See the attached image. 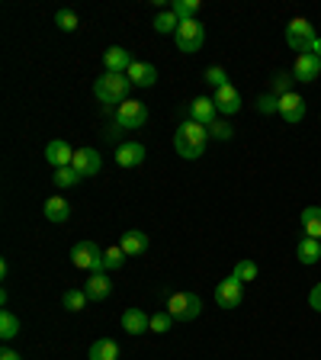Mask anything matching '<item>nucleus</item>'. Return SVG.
Here are the masks:
<instances>
[{
	"instance_id": "39448f33",
	"label": "nucleus",
	"mask_w": 321,
	"mask_h": 360,
	"mask_svg": "<svg viewBox=\"0 0 321 360\" xmlns=\"http://www.w3.org/2000/svg\"><path fill=\"white\" fill-rule=\"evenodd\" d=\"M167 312L174 322H193V319H200V312H202V299L196 293H174L167 299Z\"/></svg>"
},
{
	"instance_id": "f3484780",
	"label": "nucleus",
	"mask_w": 321,
	"mask_h": 360,
	"mask_svg": "<svg viewBox=\"0 0 321 360\" xmlns=\"http://www.w3.org/2000/svg\"><path fill=\"white\" fill-rule=\"evenodd\" d=\"M122 329L128 335H144V331H151V315H144L142 309H126L122 312Z\"/></svg>"
},
{
	"instance_id": "aec40b11",
	"label": "nucleus",
	"mask_w": 321,
	"mask_h": 360,
	"mask_svg": "<svg viewBox=\"0 0 321 360\" xmlns=\"http://www.w3.org/2000/svg\"><path fill=\"white\" fill-rule=\"evenodd\" d=\"M45 219L48 222H68L71 219V206L64 196H48L45 200Z\"/></svg>"
},
{
	"instance_id": "e433bc0d",
	"label": "nucleus",
	"mask_w": 321,
	"mask_h": 360,
	"mask_svg": "<svg viewBox=\"0 0 321 360\" xmlns=\"http://www.w3.org/2000/svg\"><path fill=\"white\" fill-rule=\"evenodd\" d=\"M257 110H260V113H280V96L264 94L260 100H257Z\"/></svg>"
},
{
	"instance_id": "6e6552de",
	"label": "nucleus",
	"mask_w": 321,
	"mask_h": 360,
	"mask_svg": "<svg viewBox=\"0 0 321 360\" xmlns=\"http://www.w3.org/2000/svg\"><path fill=\"white\" fill-rule=\"evenodd\" d=\"M116 122H119L122 129H144L148 110H144V103H138V100H126L122 106H116Z\"/></svg>"
},
{
	"instance_id": "a211bd4d",
	"label": "nucleus",
	"mask_w": 321,
	"mask_h": 360,
	"mask_svg": "<svg viewBox=\"0 0 321 360\" xmlns=\"http://www.w3.org/2000/svg\"><path fill=\"white\" fill-rule=\"evenodd\" d=\"M212 100H216L218 113H225V116H232V113H238V110H241V94L232 87V84H225V87H218Z\"/></svg>"
},
{
	"instance_id": "6ab92c4d",
	"label": "nucleus",
	"mask_w": 321,
	"mask_h": 360,
	"mask_svg": "<svg viewBox=\"0 0 321 360\" xmlns=\"http://www.w3.org/2000/svg\"><path fill=\"white\" fill-rule=\"evenodd\" d=\"M302 232H305V238L321 241V206L302 209Z\"/></svg>"
},
{
	"instance_id": "b1692460",
	"label": "nucleus",
	"mask_w": 321,
	"mask_h": 360,
	"mask_svg": "<svg viewBox=\"0 0 321 360\" xmlns=\"http://www.w3.org/2000/svg\"><path fill=\"white\" fill-rule=\"evenodd\" d=\"M296 254H299V261L302 264H318L321 261V241H315V238H302L299 241V248H296Z\"/></svg>"
},
{
	"instance_id": "ddd939ff",
	"label": "nucleus",
	"mask_w": 321,
	"mask_h": 360,
	"mask_svg": "<svg viewBox=\"0 0 321 360\" xmlns=\"http://www.w3.org/2000/svg\"><path fill=\"white\" fill-rule=\"evenodd\" d=\"M144 158H148V148L142 142H126L116 148V164L119 168H138Z\"/></svg>"
},
{
	"instance_id": "9d476101",
	"label": "nucleus",
	"mask_w": 321,
	"mask_h": 360,
	"mask_svg": "<svg viewBox=\"0 0 321 360\" xmlns=\"http://www.w3.org/2000/svg\"><path fill=\"white\" fill-rule=\"evenodd\" d=\"M321 74V58L315 52L308 55H299L296 64H292V80H302V84H312L315 78Z\"/></svg>"
},
{
	"instance_id": "bb28decb",
	"label": "nucleus",
	"mask_w": 321,
	"mask_h": 360,
	"mask_svg": "<svg viewBox=\"0 0 321 360\" xmlns=\"http://www.w3.org/2000/svg\"><path fill=\"white\" fill-rule=\"evenodd\" d=\"M87 293H84V289H68V293H64L61 296V303H64V309H68V312H80V309H84V305H87Z\"/></svg>"
},
{
	"instance_id": "4c0bfd02",
	"label": "nucleus",
	"mask_w": 321,
	"mask_h": 360,
	"mask_svg": "<svg viewBox=\"0 0 321 360\" xmlns=\"http://www.w3.org/2000/svg\"><path fill=\"white\" fill-rule=\"evenodd\" d=\"M308 305H312L315 312H321V283L312 287V293H308Z\"/></svg>"
},
{
	"instance_id": "c756f323",
	"label": "nucleus",
	"mask_w": 321,
	"mask_h": 360,
	"mask_svg": "<svg viewBox=\"0 0 321 360\" xmlns=\"http://www.w3.org/2000/svg\"><path fill=\"white\" fill-rule=\"evenodd\" d=\"M270 94L273 96L292 94V74H273V78H270Z\"/></svg>"
},
{
	"instance_id": "c9c22d12",
	"label": "nucleus",
	"mask_w": 321,
	"mask_h": 360,
	"mask_svg": "<svg viewBox=\"0 0 321 360\" xmlns=\"http://www.w3.org/2000/svg\"><path fill=\"white\" fill-rule=\"evenodd\" d=\"M170 325H174L170 312H154L151 315V331H154V335H164V331H170Z\"/></svg>"
},
{
	"instance_id": "20e7f679",
	"label": "nucleus",
	"mask_w": 321,
	"mask_h": 360,
	"mask_svg": "<svg viewBox=\"0 0 321 360\" xmlns=\"http://www.w3.org/2000/svg\"><path fill=\"white\" fill-rule=\"evenodd\" d=\"M71 264H74V267H80V271L103 273V271H106L103 248H96L94 241H77V245L71 248Z\"/></svg>"
},
{
	"instance_id": "2eb2a0df",
	"label": "nucleus",
	"mask_w": 321,
	"mask_h": 360,
	"mask_svg": "<svg viewBox=\"0 0 321 360\" xmlns=\"http://www.w3.org/2000/svg\"><path fill=\"white\" fill-rule=\"evenodd\" d=\"M103 64L110 74H126L128 68H132V55H128L122 45H112L103 52Z\"/></svg>"
},
{
	"instance_id": "7ed1b4c3",
	"label": "nucleus",
	"mask_w": 321,
	"mask_h": 360,
	"mask_svg": "<svg viewBox=\"0 0 321 360\" xmlns=\"http://www.w3.org/2000/svg\"><path fill=\"white\" fill-rule=\"evenodd\" d=\"M318 42V36H315V26L308 23V20H292V23L286 26V45L292 48V52H299V55H308L312 52V45Z\"/></svg>"
},
{
	"instance_id": "423d86ee",
	"label": "nucleus",
	"mask_w": 321,
	"mask_h": 360,
	"mask_svg": "<svg viewBox=\"0 0 321 360\" xmlns=\"http://www.w3.org/2000/svg\"><path fill=\"white\" fill-rule=\"evenodd\" d=\"M174 42L180 52L193 55V52H200L202 42H206V29H202L200 20H186V23H180V29L174 32Z\"/></svg>"
},
{
	"instance_id": "f257e3e1",
	"label": "nucleus",
	"mask_w": 321,
	"mask_h": 360,
	"mask_svg": "<svg viewBox=\"0 0 321 360\" xmlns=\"http://www.w3.org/2000/svg\"><path fill=\"white\" fill-rule=\"evenodd\" d=\"M206 142H209V129L193 120L180 122L174 132V148H177V154L186 161L202 158V154H206Z\"/></svg>"
},
{
	"instance_id": "a19ab883",
	"label": "nucleus",
	"mask_w": 321,
	"mask_h": 360,
	"mask_svg": "<svg viewBox=\"0 0 321 360\" xmlns=\"http://www.w3.org/2000/svg\"><path fill=\"white\" fill-rule=\"evenodd\" d=\"M318 120H321V113H318Z\"/></svg>"
},
{
	"instance_id": "4be33fe9",
	"label": "nucleus",
	"mask_w": 321,
	"mask_h": 360,
	"mask_svg": "<svg viewBox=\"0 0 321 360\" xmlns=\"http://www.w3.org/2000/svg\"><path fill=\"white\" fill-rule=\"evenodd\" d=\"M119 248L126 251L128 257L144 254V251H148V235H144V232H126V235H122V241H119Z\"/></svg>"
},
{
	"instance_id": "f704fd0d",
	"label": "nucleus",
	"mask_w": 321,
	"mask_h": 360,
	"mask_svg": "<svg viewBox=\"0 0 321 360\" xmlns=\"http://www.w3.org/2000/svg\"><path fill=\"white\" fill-rule=\"evenodd\" d=\"M206 80L209 84H212V87H225V84H232V80H228V71H225L222 64H212V68H206Z\"/></svg>"
},
{
	"instance_id": "dca6fc26",
	"label": "nucleus",
	"mask_w": 321,
	"mask_h": 360,
	"mask_svg": "<svg viewBox=\"0 0 321 360\" xmlns=\"http://www.w3.org/2000/svg\"><path fill=\"white\" fill-rule=\"evenodd\" d=\"M126 78L132 80V87H151L154 80H158V68H154V64H144V62H132Z\"/></svg>"
},
{
	"instance_id": "412c9836",
	"label": "nucleus",
	"mask_w": 321,
	"mask_h": 360,
	"mask_svg": "<svg viewBox=\"0 0 321 360\" xmlns=\"http://www.w3.org/2000/svg\"><path fill=\"white\" fill-rule=\"evenodd\" d=\"M90 360H119V345L112 338H96L90 345Z\"/></svg>"
},
{
	"instance_id": "ea45409f",
	"label": "nucleus",
	"mask_w": 321,
	"mask_h": 360,
	"mask_svg": "<svg viewBox=\"0 0 321 360\" xmlns=\"http://www.w3.org/2000/svg\"><path fill=\"white\" fill-rule=\"evenodd\" d=\"M312 52H315V55L321 58V39H318V42H315V45H312Z\"/></svg>"
},
{
	"instance_id": "9b49d317",
	"label": "nucleus",
	"mask_w": 321,
	"mask_h": 360,
	"mask_svg": "<svg viewBox=\"0 0 321 360\" xmlns=\"http://www.w3.org/2000/svg\"><path fill=\"white\" fill-rule=\"evenodd\" d=\"M45 161L52 164V168H71L74 164V152H71V145L61 142V138H52V142L45 145Z\"/></svg>"
},
{
	"instance_id": "5701e85b",
	"label": "nucleus",
	"mask_w": 321,
	"mask_h": 360,
	"mask_svg": "<svg viewBox=\"0 0 321 360\" xmlns=\"http://www.w3.org/2000/svg\"><path fill=\"white\" fill-rule=\"evenodd\" d=\"M84 293H87L90 299H106L112 293V280L106 277V273H94L87 280V287H84Z\"/></svg>"
},
{
	"instance_id": "2f4dec72",
	"label": "nucleus",
	"mask_w": 321,
	"mask_h": 360,
	"mask_svg": "<svg viewBox=\"0 0 321 360\" xmlns=\"http://www.w3.org/2000/svg\"><path fill=\"white\" fill-rule=\"evenodd\" d=\"M80 180H84V177H80L74 168H58V171H55V187H61V190H68V187L80 184Z\"/></svg>"
},
{
	"instance_id": "58836bf2",
	"label": "nucleus",
	"mask_w": 321,
	"mask_h": 360,
	"mask_svg": "<svg viewBox=\"0 0 321 360\" xmlns=\"http://www.w3.org/2000/svg\"><path fill=\"white\" fill-rule=\"evenodd\" d=\"M0 360H23V357H20L16 351H3V354H0Z\"/></svg>"
},
{
	"instance_id": "f8f14e48",
	"label": "nucleus",
	"mask_w": 321,
	"mask_h": 360,
	"mask_svg": "<svg viewBox=\"0 0 321 360\" xmlns=\"http://www.w3.org/2000/svg\"><path fill=\"white\" fill-rule=\"evenodd\" d=\"M190 120L200 122V126H212L218 120V106L216 100H209V96H196L190 103Z\"/></svg>"
},
{
	"instance_id": "cd10ccee",
	"label": "nucleus",
	"mask_w": 321,
	"mask_h": 360,
	"mask_svg": "<svg viewBox=\"0 0 321 360\" xmlns=\"http://www.w3.org/2000/svg\"><path fill=\"white\" fill-rule=\"evenodd\" d=\"M151 26H154L158 32H164V36H167V32H177V29H180V20L174 16V10H164V13L154 16Z\"/></svg>"
},
{
	"instance_id": "72a5a7b5",
	"label": "nucleus",
	"mask_w": 321,
	"mask_h": 360,
	"mask_svg": "<svg viewBox=\"0 0 321 360\" xmlns=\"http://www.w3.org/2000/svg\"><path fill=\"white\" fill-rule=\"evenodd\" d=\"M209 129V138H218V142H228V138L234 136V129L228 126V120H216L212 126H206Z\"/></svg>"
},
{
	"instance_id": "1a4fd4ad",
	"label": "nucleus",
	"mask_w": 321,
	"mask_h": 360,
	"mask_svg": "<svg viewBox=\"0 0 321 360\" xmlns=\"http://www.w3.org/2000/svg\"><path fill=\"white\" fill-rule=\"evenodd\" d=\"M74 171H77L80 177H96L100 174V168H103V158L96 154V148H77L74 152Z\"/></svg>"
},
{
	"instance_id": "473e14b6",
	"label": "nucleus",
	"mask_w": 321,
	"mask_h": 360,
	"mask_svg": "<svg viewBox=\"0 0 321 360\" xmlns=\"http://www.w3.org/2000/svg\"><path fill=\"white\" fill-rule=\"evenodd\" d=\"M126 251L119 248V245H116V248H106L103 251V261H106V271H119L122 264H126Z\"/></svg>"
},
{
	"instance_id": "393cba45",
	"label": "nucleus",
	"mask_w": 321,
	"mask_h": 360,
	"mask_svg": "<svg viewBox=\"0 0 321 360\" xmlns=\"http://www.w3.org/2000/svg\"><path fill=\"white\" fill-rule=\"evenodd\" d=\"M16 335H20V319H16L10 309H3V312H0V338L10 341V338H16Z\"/></svg>"
},
{
	"instance_id": "4468645a",
	"label": "nucleus",
	"mask_w": 321,
	"mask_h": 360,
	"mask_svg": "<svg viewBox=\"0 0 321 360\" xmlns=\"http://www.w3.org/2000/svg\"><path fill=\"white\" fill-rule=\"evenodd\" d=\"M280 116L289 122V126H296V122L305 120V100L296 94V90L286 94V96H280Z\"/></svg>"
},
{
	"instance_id": "c85d7f7f",
	"label": "nucleus",
	"mask_w": 321,
	"mask_h": 360,
	"mask_svg": "<svg viewBox=\"0 0 321 360\" xmlns=\"http://www.w3.org/2000/svg\"><path fill=\"white\" fill-rule=\"evenodd\" d=\"M257 273H260V267H257L254 261H238V264H234V271H232V277H238L241 283H254Z\"/></svg>"
},
{
	"instance_id": "7c9ffc66",
	"label": "nucleus",
	"mask_w": 321,
	"mask_h": 360,
	"mask_svg": "<svg viewBox=\"0 0 321 360\" xmlns=\"http://www.w3.org/2000/svg\"><path fill=\"white\" fill-rule=\"evenodd\" d=\"M55 26L61 32H74L80 26V20H77V13H74V10H58V13H55Z\"/></svg>"
},
{
	"instance_id": "a878e982",
	"label": "nucleus",
	"mask_w": 321,
	"mask_h": 360,
	"mask_svg": "<svg viewBox=\"0 0 321 360\" xmlns=\"http://www.w3.org/2000/svg\"><path fill=\"white\" fill-rule=\"evenodd\" d=\"M196 10H200V0H174V16L180 23L196 20Z\"/></svg>"
},
{
	"instance_id": "f03ea898",
	"label": "nucleus",
	"mask_w": 321,
	"mask_h": 360,
	"mask_svg": "<svg viewBox=\"0 0 321 360\" xmlns=\"http://www.w3.org/2000/svg\"><path fill=\"white\" fill-rule=\"evenodd\" d=\"M128 90H132V80L126 74H110L106 71L103 78H96L94 84V94L100 103H110V106H122L128 100Z\"/></svg>"
},
{
	"instance_id": "0eeeda50",
	"label": "nucleus",
	"mask_w": 321,
	"mask_h": 360,
	"mask_svg": "<svg viewBox=\"0 0 321 360\" xmlns=\"http://www.w3.org/2000/svg\"><path fill=\"white\" fill-rule=\"evenodd\" d=\"M244 283L238 280V277H225L222 283L216 287V305L218 309H238L241 299H244Z\"/></svg>"
}]
</instances>
